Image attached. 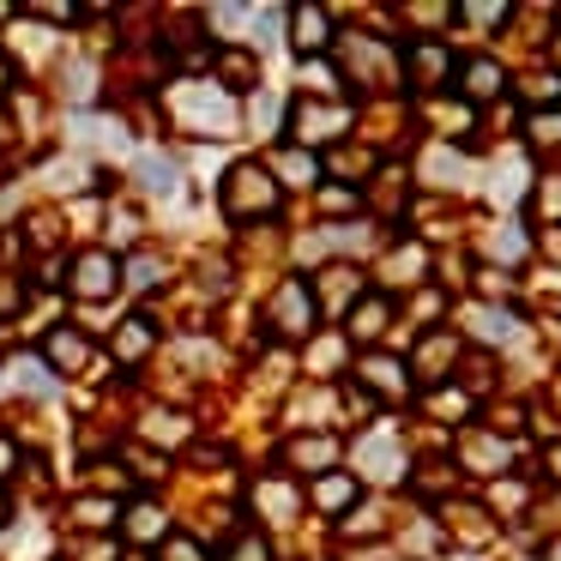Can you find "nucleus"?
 Returning a JSON list of instances; mask_svg holds the SVG:
<instances>
[{
  "instance_id": "16",
  "label": "nucleus",
  "mask_w": 561,
  "mask_h": 561,
  "mask_svg": "<svg viewBox=\"0 0 561 561\" xmlns=\"http://www.w3.org/2000/svg\"><path fill=\"white\" fill-rule=\"evenodd\" d=\"M151 344H158V327H151L146 314L122 320V332H115V356H122V363H139V356H146Z\"/></svg>"
},
{
  "instance_id": "18",
  "label": "nucleus",
  "mask_w": 561,
  "mask_h": 561,
  "mask_svg": "<svg viewBox=\"0 0 561 561\" xmlns=\"http://www.w3.org/2000/svg\"><path fill=\"white\" fill-rule=\"evenodd\" d=\"M218 85H224V91H254V85H260L254 55H218Z\"/></svg>"
},
{
  "instance_id": "22",
  "label": "nucleus",
  "mask_w": 561,
  "mask_h": 561,
  "mask_svg": "<svg viewBox=\"0 0 561 561\" xmlns=\"http://www.w3.org/2000/svg\"><path fill=\"white\" fill-rule=\"evenodd\" d=\"M122 284H134V290H158V284H163V260L134 254V260H127V272H122Z\"/></svg>"
},
{
  "instance_id": "8",
  "label": "nucleus",
  "mask_w": 561,
  "mask_h": 561,
  "mask_svg": "<svg viewBox=\"0 0 561 561\" xmlns=\"http://www.w3.org/2000/svg\"><path fill=\"white\" fill-rule=\"evenodd\" d=\"M290 43H296V55H320L332 43L327 13H320V7H296L290 13Z\"/></svg>"
},
{
  "instance_id": "19",
  "label": "nucleus",
  "mask_w": 561,
  "mask_h": 561,
  "mask_svg": "<svg viewBox=\"0 0 561 561\" xmlns=\"http://www.w3.org/2000/svg\"><path fill=\"white\" fill-rule=\"evenodd\" d=\"M465 465H471V471H501V465H507V447H501L495 435H471L465 440Z\"/></svg>"
},
{
  "instance_id": "2",
  "label": "nucleus",
  "mask_w": 561,
  "mask_h": 561,
  "mask_svg": "<svg viewBox=\"0 0 561 561\" xmlns=\"http://www.w3.org/2000/svg\"><path fill=\"white\" fill-rule=\"evenodd\" d=\"M272 327H278L284 339H308V332H314V290H308L302 278L278 284V296H272Z\"/></svg>"
},
{
  "instance_id": "20",
  "label": "nucleus",
  "mask_w": 561,
  "mask_h": 561,
  "mask_svg": "<svg viewBox=\"0 0 561 561\" xmlns=\"http://www.w3.org/2000/svg\"><path fill=\"white\" fill-rule=\"evenodd\" d=\"M308 290H320V302L344 308V302L356 296V272H351V266H327V278H320V284H308Z\"/></svg>"
},
{
  "instance_id": "32",
  "label": "nucleus",
  "mask_w": 561,
  "mask_h": 561,
  "mask_svg": "<svg viewBox=\"0 0 561 561\" xmlns=\"http://www.w3.org/2000/svg\"><path fill=\"white\" fill-rule=\"evenodd\" d=\"M320 206H327V211H351L356 194H351V187H327V194H320Z\"/></svg>"
},
{
  "instance_id": "13",
  "label": "nucleus",
  "mask_w": 561,
  "mask_h": 561,
  "mask_svg": "<svg viewBox=\"0 0 561 561\" xmlns=\"http://www.w3.org/2000/svg\"><path fill=\"white\" fill-rule=\"evenodd\" d=\"M122 531L134 537V543H158V537L170 531V519H163L158 501H134V507H122Z\"/></svg>"
},
{
  "instance_id": "29",
  "label": "nucleus",
  "mask_w": 561,
  "mask_h": 561,
  "mask_svg": "<svg viewBox=\"0 0 561 561\" xmlns=\"http://www.w3.org/2000/svg\"><path fill=\"white\" fill-rule=\"evenodd\" d=\"M459 19H471V25H501V19H513L507 7H459Z\"/></svg>"
},
{
  "instance_id": "17",
  "label": "nucleus",
  "mask_w": 561,
  "mask_h": 561,
  "mask_svg": "<svg viewBox=\"0 0 561 561\" xmlns=\"http://www.w3.org/2000/svg\"><path fill=\"white\" fill-rule=\"evenodd\" d=\"M447 363H453V339H447V332H428V339L416 344V375L440 380V375H447Z\"/></svg>"
},
{
  "instance_id": "1",
  "label": "nucleus",
  "mask_w": 561,
  "mask_h": 561,
  "mask_svg": "<svg viewBox=\"0 0 561 561\" xmlns=\"http://www.w3.org/2000/svg\"><path fill=\"white\" fill-rule=\"evenodd\" d=\"M218 199H224V211H230L236 224H248V218H272V211L284 206V187H278V175H272L266 163H236V170H224Z\"/></svg>"
},
{
  "instance_id": "34",
  "label": "nucleus",
  "mask_w": 561,
  "mask_h": 561,
  "mask_svg": "<svg viewBox=\"0 0 561 561\" xmlns=\"http://www.w3.org/2000/svg\"><path fill=\"white\" fill-rule=\"evenodd\" d=\"M13 308H19V284L0 278V314H13Z\"/></svg>"
},
{
  "instance_id": "21",
  "label": "nucleus",
  "mask_w": 561,
  "mask_h": 561,
  "mask_svg": "<svg viewBox=\"0 0 561 561\" xmlns=\"http://www.w3.org/2000/svg\"><path fill=\"white\" fill-rule=\"evenodd\" d=\"M139 182H146L151 194H175V163L158 158V151H146V158H139Z\"/></svg>"
},
{
  "instance_id": "35",
  "label": "nucleus",
  "mask_w": 561,
  "mask_h": 561,
  "mask_svg": "<svg viewBox=\"0 0 561 561\" xmlns=\"http://www.w3.org/2000/svg\"><path fill=\"white\" fill-rule=\"evenodd\" d=\"M556 211H561V182H549L543 187V218H556Z\"/></svg>"
},
{
  "instance_id": "6",
  "label": "nucleus",
  "mask_w": 561,
  "mask_h": 561,
  "mask_svg": "<svg viewBox=\"0 0 561 561\" xmlns=\"http://www.w3.org/2000/svg\"><path fill=\"white\" fill-rule=\"evenodd\" d=\"M501 85H507V73H501L495 61H483V55L459 67V91H465L471 103H495V98H501Z\"/></svg>"
},
{
  "instance_id": "12",
  "label": "nucleus",
  "mask_w": 561,
  "mask_h": 561,
  "mask_svg": "<svg viewBox=\"0 0 561 561\" xmlns=\"http://www.w3.org/2000/svg\"><path fill=\"white\" fill-rule=\"evenodd\" d=\"M175 110H182V115H194V122H199V134H224V127L236 122V110H230V103H224V98H206V91H187V98L175 103Z\"/></svg>"
},
{
  "instance_id": "30",
  "label": "nucleus",
  "mask_w": 561,
  "mask_h": 561,
  "mask_svg": "<svg viewBox=\"0 0 561 561\" xmlns=\"http://www.w3.org/2000/svg\"><path fill=\"white\" fill-rule=\"evenodd\" d=\"M49 363H19V387H31V392H49V375H43Z\"/></svg>"
},
{
  "instance_id": "14",
  "label": "nucleus",
  "mask_w": 561,
  "mask_h": 561,
  "mask_svg": "<svg viewBox=\"0 0 561 561\" xmlns=\"http://www.w3.org/2000/svg\"><path fill=\"white\" fill-rule=\"evenodd\" d=\"M404 61H411V79H416V85H440V79L453 73V55L440 49V43H416Z\"/></svg>"
},
{
  "instance_id": "25",
  "label": "nucleus",
  "mask_w": 561,
  "mask_h": 561,
  "mask_svg": "<svg viewBox=\"0 0 561 561\" xmlns=\"http://www.w3.org/2000/svg\"><path fill=\"white\" fill-rule=\"evenodd\" d=\"M525 98L531 103H561V73H537L531 85H525Z\"/></svg>"
},
{
  "instance_id": "39",
  "label": "nucleus",
  "mask_w": 561,
  "mask_h": 561,
  "mask_svg": "<svg viewBox=\"0 0 561 561\" xmlns=\"http://www.w3.org/2000/svg\"><path fill=\"white\" fill-rule=\"evenodd\" d=\"M556 61H561V31H556Z\"/></svg>"
},
{
  "instance_id": "40",
  "label": "nucleus",
  "mask_w": 561,
  "mask_h": 561,
  "mask_svg": "<svg viewBox=\"0 0 561 561\" xmlns=\"http://www.w3.org/2000/svg\"><path fill=\"white\" fill-rule=\"evenodd\" d=\"M556 471H561V453H556Z\"/></svg>"
},
{
  "instance_id": "3",
  "label": "nucleus",
  "mask_w": 561,
  "mask_h": 561,
  "mask_svg": "<svg viewBox=\"0 0 561 561\" xmlns=\"http://www.w3.org/2000/svg\"><path fill=\"white\" fill-rule=\"evenodd\" d=\"M67 284H73V296H85V302H110V296L122 290V266L91 248V254L73 260V278H67Z\"/></svg>"
},
{
  "instance_id": "27",
  "label": "nucleus",
  "mask_w": 561,
  "mask_h": 561,
  "mask_svg": "<svg viewBox=\"0 0 561 561\" xmlns=\"http://www.w3.org/2000/svg\"><path fill=\"white\" fill-rule=\"evenodd\" d=\"M531 139H537V146H556V139H561V115H556V110L537 115V122H531Z\"/></svg>"
},
{
  "instance_id": "31",
  "label": "nucleus",
  "mask_w": 561,
  "mask_h": 561,
  "mask_svg": "<svg viewBox=\"0 0 561 561\" xmlns=\"http://www.w3.org/2000/svg\"><path fill=\"white\" fill-rule=\"evenodd\" d=\"M416 266H423V248H404V254L392 260V278H399V284H404V278H416Z\"/></svg>"
},
{
  "instance_id": "26",
  "label": "nucleus",
  "mask_w": 561,
  "mask_h": 561,
  "mask_svg": "<svg viewBox=\"0 0 561 561\" xmlns=\"http://www.w3.org/2000/svg\"><path fill=\"white\" fill-rule=\"evenodd\" d=\"M260 501H266V513H290L296 507V495L284 483H260Z\"/></svg>"
},
{
  "instance_id": "36",
  "label": "nucleus",
  "mask_w": 561,
  "mask_h": 561,
  "mask_svg": "<svg viewBox=\"0 0 561 561\" xmlns=\"http://www.w3.org/2000/svg\"><path fill=\"white\" fill-rule=\"evenodd\" d=\"M13 459H19V453H13V440H7V435H0V477H7V471H13Z\"/></svg>"
},
{
  "instance_id": "15",
  "label": "nucleus",
  "mask_w": 561,
  "mask_h": 561,
  "mask_svg": "<svg viewBox=\"0 0 561 561\" xmlns=\"http://www.w3.org/2000/svg\"><path fill=\"white\" fill-rule=\"evenodd\" d=\"M308 495H314V507H320V513H344V507L356 501V477L327 471V477H314V489H308Z\"/></svg>"
},
{
  "instance_id": "11",
  "label": "nucleus",
  "mask_w": 561,
  "mask_h": 561,
  "mask_svg": "<svg viewBox=\"0 0 561 561\" xmlns=\"http://www.w3.org/2000/svg\"><path fill=\"white\" fill-rule=\"evenodd\" d=\"M387 320H392V302H387V296H363V302L351 308V327H344V332H351L356 344H375L380 332H387Z\"/></svg>"
},
{
  "instance_id": "4",
  "label": "nucleus",
  "mask_w": 561,
  "mask_h": 561,
  "mask_svg": "<svg viewBox=\"0 0 561 561\" xmlns=\"http://www.w3.org/2000/svg\"><path fill=\"white\" fill-rule=\"evenodd\" d=\"M43 363H49V368H61V375H85V363H91V344L79 339L73 327H55L49 339H43Z\"/></svg>"
},
{
  "instance_id": "33",
  "label": "nucleus",
  "mask_w": 561,
  "mask_h": 561,
  "mask_svg": "<svg viewBox=\"0 0 561 561\" xmlns=\"http://www.w3.org/2000/svg\"><path fill=\"white\" fill-rule=\"evenodd\" d=\"M477 320H483V339H507V332H513L507 314H477Z\"/></svg>"
},
{
  "instance_id": "23",
  "label": "nucleus",
  "mask_w": 561,
  "mask_h": 561,
  "mask_svg": "<svg viewBox=\"0 0 561 561\" xmlns=\"http://www.w3.org/2000/svg\"><path fill=\"white\" fill-rule=\"evenodd\" d=\"M224 561H272V543L260 531H242V537H230V556Z\"/></svg>"
},
{
  "instance_id": "24",
  "label": "nucleus",
  "mask_w": 561,
  "mask_h": 561,
  "mask_svg": "<svg viewBox=\"0 0 561 561\" xmlns=\"http://www.w3.org/2000/svg\"><path fill=\"white\" fill-rule=\"evenodd\" d=\"M278 175L284 182H314V158L308 151H278Z\"/></svg>"
},
{
  "instance_id": "5",
  "label": "nucleus",
  "mask_w": 561,
  "mask_h": 561,
  "mask_svg": "<svg viewBox=\"0 0 561 561\" xmlns=\"http://www.w3.org/2000/svg\"><path fill=\"white\" fill-rule=\"evenodd\" d=\"M344 122H351L344 110H320V103H308V98L296 103V134H302L308 146H320V139H339Z\"/></svg>"
},
{
  "instance_id": "37",
  "label": "nucleus",
  "mask_w": 561,
  "mask_h": 561,
  "mask_svg": "<svg viewBox=\"0 0 561 561\" xmlns=\"http://www.w3.org/2000/svg\"><path fill=\"white\" fill-rule=\"evenodd\" d=\"M7 513H13V507H7V495H0V525H7Z\"/></svg>"
},
{
  "instance_id": "10",
  "label": "nucleus",
  "mask_w": 561,
  "mask_h": 561,
  "mask_svg": "<svg viewBox=\"0 0 561 561\" xmlns=\"http://www.w3.org/2000/svg\"><path fill=\"white\" fill-rule=\"evenodd\" d=\"M363 387L380 392V399H404V392H411V375H404V363H392V356H368Z\"/></svg>"
},
{
  "instance_id": "9",
  "label": "nucleus",
  "mask_w": 561,
  "mask_h": 561,
  "mask_svg": "<svg viewBox=\"0 0 561 561\" xmlns=\"http://www.w3.org/2000/svg\"><path fill=\"white\" fill-rule=\"evenodd\" d=\"M284 459H290L296 471L327 477V465L339 459V440H332V435H302V440H290V447H284Z\"/></svg>"
},
{
  "instance_id": "28",
  "label": "nucleus",
  "mask_w": 561,
  "mask_h": 561,
  "mask_svg": "<svg viewBox=\"0 0 561 561\" xmlns=\"http://www.w3.org/2000/svg\"><path fill=\"white\" fill-rule=\"evenodd\" d=\"M163 561H206V549L187 543V537H170V543H163Z\"/></svg>"
},
{
  "instance_id": "7",
  "label": "nucleus",
  "mask_w": 561,
  "mask_h": 561,
  "mask_svg": "<svg viewBox=\"0 0 561 561\" xmlns=\"http://www.w3.org/2000/svg\"><path fill=\"white\" fill-rule=\"evenodd\" d=\"M356 459H363V471H368V477H380V483H392V477L404 471V447H399L392 435H368Z\"/></svg>"
},
{
  "instance_id": "38",
  "label": "nucleus",
  "mask_w": 561,
  "mask_h": 561,
  "mask_svg": "<svg viewBox=\"0 0 561 561\" xmlns=\"http://www.w3.org/2000/svg\"><path fill=\"white\" fill-rule=\"evenodd\" d=\"M549 561H561V543H556V549H549Z\"/></svg>"
}]
</instances>
